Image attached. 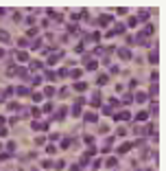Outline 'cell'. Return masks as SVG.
Segmentation results:
<instances>
[{"mask_svg":"<svg viewBox=\"0 0 166 171\" xmlns=\"http://www.w3.org/2000/svg\"><path fill=\"white\" fill-rule=\"evenodd\" d=\"M4 123H7V119H4L2 114H0V127H4Z\"/></svg>","mask_w":166,"mask_h":171,"instance_id":"e7e4bbea","label":"cell"},{"mask_svg":"<svg viewBox=\"0 0 166 171\" xmlns=\"http://www.w3.org/2000/svg\"><path fill=\"white\" fill-rule=\"evenodd\" d=\"M0 42H2V44H9V42H11V35H9V31L0 29Z\"/></svg>","mask_w":166,"mask_h":171,"instance_id":"4fadbf2b","label":"cell"},{"mask_svg":"<svg viewBox=\"0 0 166 171\" xmlns=\"http://www.w3.org/2000/svg\"><path fill=\"white\" fill-rule=\"evenodd\" d=\"M112 112H114V110L109 108V106H105V108H103V114H107V116H109V114H112Z\"/></svg>","mask_w":166,"mask_h":171,"instance_id":"11a10c76","label":"cell"},{"mask_svg":"<svg viewBox=\"0 0 166 171\" xmlns=\"http://www.w3.org/2000/svg\"><path fill=\"white\" fill-rule=\"evenodd\" d=\"M151 97H153V99L157 97V84H153V86H151Z\"/></svg>","mask_w":166,"mask_h":171,"instance_id":"b9f144b4","label":"cell"},{"mask_svg":"<svg viewBox=\"0 0 166 171\" xmlns=\"http://www.w3.org/2000/svg\"><path fill=\"white\" fill-rule=\"evenodd\" d=\"M157 79H160V75H157V70H153V73H151V81H153V84H157Z\"/></svg>","mask_w":166,"mask_h":171,"instance_id":"60d3db41","label":"cell"},{"mask_svg":"<svg viewBox=\"0 0 166 171\" xmlns=\"http://www.w3.org/2000/svg\"><path fill=\"white\" fill-rule=\"evenodd\" d=\"M35 143H37V145H44V143H46V138H44V136H37Z\"/></svg>","mask_w":166,"mask_h":171,"instance_id":"9f6ffc18","label":"cell"},{"mask_svg":"<svg viewBox=\"0 0 166 171\" xmlns=\"http://www.w3.org/2000/svg\"><path fill=\"white\" fill-rule=\"evenodd\" d=\"M114 18H112V15H109V13H103L101 15V18H98V24H101V26H107L109 24V22H112Z\"/></svg>","mask_w":166,"mask_h":171,"instance_id":"ba28073f","label":"cell"},{"mask_svg":"<svg viewBox=\"0 0 166 171\" xmlns=\"http://www.w3.org/2000/svg\"><path fill=\"white\" fill-rule=\"evenodd\" d=\"M96 84H98V86H105V84H109V75H98Z\"/></svg>","mask_w":166,"mask_h":171,"instance_id":"ac0fdd59","label":"cell"},{"mask_svg":"<svg viewBox=\"0 0 166 171\" xmlns=\"http://www.w3.org/2000/svg\"><path fill=\"white\" fill-rule=\"evenodd\" d=\"M70 143H72V138H64V140H61V147H64V149H68Z\"/></svg>","mask_w":166,"mask_h":171,"instance_id":"ab89813d","label":"cell"},{"mask_svg":"<svg viewBox=\"0 0 166 171\" xmlns=\"http://www.w3.org/2000/svg\"><path fill=\"white\" fill-rule=\"evenodd\" d=\"M142 33L149 37V35H153L155 33V24H144V29H142Z\"/></svg>","mask_w":166,"mask_h":171,"instance_id":"5bb4252c","label":"cell"},{"mask_svg":"<svg viewBox=\"0 0 166 171\" xmlns=\"http://www.w3.org/2000/svg\"><path fill=\"white\" fill-rule=\"evenodd\" d=\"M114 119H116V121H131V112H127V110H123V112H118Z\"/></svg>","mask_w":166,"mask_h":171,"instance_id":"52a82bcc","label":"cell"},{"mask_svg":"<svg viewBox=\"0 0 166 171\" xmlns=\"http://www.w3.org/2000/svg\"><path fill=\"white\" fill-rule=\"evenodd\" d=\"M138 121H140V123H144V121L149 119V112H147V110H142V112H138V116H136Z\"/></svg>","mask_w":166,"mask_h":171,"instance_id":"cb8c5ba5","label":"cell"},{"mask_svg":"<svg viewBox=\"0 0 166 171\" xmlns=\"http://www.w3.org/2000/svg\"><path fill=\"white\" fill-rule=\"evenodd\" d=\"M70 171H81V164H79V162H74L72 167H70Z\"/></svg>","mask_w":166,"mask_h":171,"instance_id":"680465c9","label":"cell"},{"mask_svg":"<svg viewBox=\"0 0 166 171\" xmlns=\"http://www.w3.org/2000/svg\"><path fill=\"white\" fill-rule=\"evenodd\" d=\"M83 119H85V123H96L98 116H96V112H85V114H81Z\"/></svg>","mask_w":166,"mask_h":171,"instance_id":"5b68a950","label":"cell"},{"mask_svg":"<svg viewBox=\"0 0 166 171\" xmlns=\"http://www.w3.org/2000/svg\"><path fill=\"white\" fill-rule=\"evenodd\" d=\"M9 158H11L9 151H7V154H0V160H9Z\"/></svg>","mask_w":166,"mask_h":171,"instance_id":"91938a15","label":"cell"},{"mask_svg":"<svg viewBox=\"0 0 166 171\" xmlns=\"http://www.w3.org/2000/svg\"><path fill=\"white\" fill-rule=\"evenodd\" d=\"M72 116H81V108H79V106L72 108Z\"/></svg>","mask_w":166,"mask_h":171,"instance_id":"7bdbcfd3","label":"cell"},{"mask_svg":"<svg viewBox=\"0 0 166 171\" xmlns=\"http://www.w3.org/2000/svg\"><path fill=\"white\" fill-rule=\"evenodd\" d=\"M55 151H57V147H55V145H48V147H46V154H51V156H53Z\"/></svg>","mask_w":166,"mask_h":171,"instance_id":"bcb514c9","label":"cell"},{"mask_svg":"<svg viewBox=\"0 0 166 171\" xmlns=\"http://www.w3.org/2000/svg\"><path fill=\"white\" fill-rule=\"evenodd\" d=\"M147 112H149V116H157V101H155V99L151 101V106H149Z\"/></svg>","mask_w":166,"mask_h":171,"instance_id":"8fae6325","label":"cell"},{"mask_svg":"<svg viewBox=\"0 0 166 171\" xmlns=\"http://www.w3.org/2000/svg\"><path fill=\"white\" fill-rule=\"evenodd\" d=\"M59 59H64V51H55L48 55V66H57Z\"/></svg>","mask_w":166,"mask_h":171,"instance_id":"6da1fadb","label":"cell"},{"mask_svg":"<svg viewBox=\"0 0 166 171\" xmlns=\"http://www.w3.org/2000/svg\"><path fill=\"white\" fill-rule=\"evenodd\" d=\"M83 140H85V143H90V145H92V143H94V136H92V134H85V136H83Z\"/></svg>","mask_w":166,"mask_h":171,"instance_id":"f6af8a7d","label":"cell"},{"mask_svg":"<svg viewBox=\"0 0 166 171\" xmlns=\"http://www.w3.org/2000/svg\"><path fill=\"white\" fill-rule=\"evenodd\" d=\"M42 46H44V40H35V42L31 44V48H33V51H40Z\"/></svg>","mask_w":166,"mask_h":171,"instance_id":"f546056e","label":"cell"},{"mask_svg":"<svg viewBox=\"0 0 166 171\" xmlns=\"http://www.w3.org/2000/svg\"><path fill=\"white\" fill-rule=\"evenodd\" d=\"M64 167H66L64 160H57V162H55V169H64Z\"/></svg>","mask_w":166,"mask_h":171,"instance_id":"816d5d0a","label":"cell"},{"mask_svg":"<svg viewBox=\"0 0 166 171\" xmlns=\"http://www.w3.org/2000/svg\"><path fill=\"white\" fill-rule=\"evenodd\" d=\"M101 164H103L101 160H94V162H92V169H98V167H101Z\"/></svg>","mask_w":166,"mask_h":171,"instance_id":"6125c7cd","label":"cell"},{"mask_svg":"<svg viewBox=\"0 0 166 171\" xmlns=\"http://www.w3.org/2000/svg\"><path fill=\"white\" fill-rule=\"evenodd\" d=\"M136 24H138L136 18H129V20H127V26H136Z\"/></svg>","mask_w":166,"mask_h":171,"instance_id":"f907efd6","label":"cell"},{"mask_svg":"<svg viewBox=\"0 0 166 171\" xmlns=\"http://www.w3.org/2000/svg\"><path fill=\"white\" fill-rule=\"evenodd\" d=\"M18 59L26 64V62H29V53H26V51H20V53H18Z\"/></svg>","mask_w":166,"mask_h":171,"instance_id":"4dcf8cb0","label":"cell"},{"mask_svg":"<svg viewBox=\"0 0 166 171\" xmlns=\"http://www.w3.org/2000/svg\"><path fill=\"white\" fill-rule=\"evenodd\" d=\"M105 164H107L109 169H114V167H118V160H116V158H112V156H109L107 160H105Z\"/></svg>","mask_w":166,"mask_h":171,"instance_id":"603a6c76","label":"cell"},{"mask_svg":"<svg viewBox=\"0 0 166 171\" xmlns=\"http://www.w3.org/2000/svg\"><path fill=\"white\" fill-rule=\"evenodd\" d=\"M83 103H85V99H83V97H77V103H74V106H79V108H81Z\"/></svg>","mask_w":166,"mask_h":171,"instance_id":"db71d44e","label":"cell"},{"mask_svg":"<svg viewBox=\"0 0 166 171\" xmlns=\"http://www.w3.org/2000/svg\"><path fill=\"white\" fill-rule=\"evenodd\" d=\"M149 13H151V11H147V9H140V13H138V22H147L149 20Z\"/></svg>","mask_w":166,"mask_h":171,"instance_id":"7c38bea8","label":"cell"},{"mask_svg":"<svg viewBox=\"0 0 166 171\" xmlns=\"http://www.w3.org/2000/svg\"><path fill=\"white\" fill-rule=\"evenodd\" d=\"M109 108H112V110L120 108V101H118V99H116V97H109Z\"/></svg>","mask_w":166,"mask_h":171,"instance_id":"d4e9b609","label":"cell"},{"mask_svg":"<svg viewBox=\"0 0 166 171\" xmlns=\"http://www.w3.org/2000/svg\"><path fill=\"white\" fill-rule=\"evenodd\" d=\"M2 95H4V99H9L11 95H15V88H13V86H7V88L2 90Z\"/></svg>","mask_w":166,"mask_h":171,"instance_id":"d6986e66","label":"cell"},{"mask_svg":"<svg viewBox=\"0 0 166 171\" xmlns=\"http://www.w3.org/2000/svg\"><path fill=\"white\" fill-rule=\"evenodd\" d=\"M42 81H44V77H42V75H35V77H31V86H40Z\"/></svg>","mask_w":166,"mask_h":171,"instance_id":"7402d4cb","label":"cell"},{"mask_svg":"<svg viewBox=\"0 0 166 171\" xmlns=\"http://www.w3.org/2000/svg\"><path fill=\"white\" fill-rule=\"evenodd\" d=\"M74 90H77V92H85V90H87V84H85V81H77V84H74Z\"/></svg>","mask_w":166,"mask_h":171,"instance_id":"9a60e30c","label":"cell"},{"mask_svg":"<svg viewBox=\"0 0 166 171\" xmlns=\"http://www.w3.org/2000/svg\"><path fill=\"white\" fill-rule=\"evenodd\" d=\"M0 57H4V48H0Z\"/></svg>","mask_w":166,"mask_h":171,"instance_id":"003e7915","label":"cell"},{"mask_svg":"<svg viewBox=\"0 0 166 171\" xmlns=\"http://www.w3.org/2000/svg\"><path fill=\"white\" fill-rule=\"evenodd\" d=\"M66 112H68V108H66V106H61V108L57 110V112H55V116H53V119H55V121H61V119L66 116Z\"/></svg>","mask_w":166,"mask_h":171,"instance_id":"9c48e42d","label":"cell"},{"mask_svg":"<svg viewBox=\"0 0 166 171\" xmlns=\"http://www.w3.org/2000/svg\"><path fill=\"white\" fill-rule=\"evenodd\" d=\"M7 108H9V110H20V106H18V103H15V101H11V103H7Z\"/></svg>","mask_w":166,"mask_h":171,"instance_id":"ee69618b","label":"cell"},{"mask_svg":"<svg viewBox=\"0 0 166 171\" xmlns=\"http://www.w3.org/2000/svg\"><path fill=\"white\" fill-rule=\"evenodd\" d=\"M68 31H70V35H79V24H70Z\"/></svg>","mask_w":166,"mask_h":171,"instance_id":"1f68e13d","label":"cell"},{"mask_svg":"<svg viewBox=\"0 0 166 171\" xmlns=\"http://www.w3.org/2000/svg\"><path fill=\"white\" fill-rule=\"evenodd\" d=\"M15 95L18 97H26V95H31V88L29 86H18L15 88Z\"/></svg>","mask_w":166,"mask_h":171,"instance_id":"277c9868","label":"cell"},{"mask_svg":"<svg viewBox=\"0 0 166 171\" xmlns=\"http://www.w3.org/2000/svg\"><path fill=\"white\" fill-rule=\"evenodd\" d=\"M2 101H7V99H4V95H2V90H0V103Z\"/></svg>","mask_w":166,"mask_h":171,"instance_id":"03108f58","label":"cell"},{"mask_svg":"<svg viewBox=\"0 0 166 171\" xmlns=\"http://www.w3.org/2000/svg\"><path fill=\"white\" fill-rule=\"evenodd\" d=\"M149 62H151V64H157V62H160V51H157V46H153V51L149 53Z\"/></svg>","mask_w":166,"mask_h":171,"instance_id":"3957f363","label":"cell"},{"mask_svg":"<svg viewBox=\"0 0 166 171\" xmlns=\"http://www.w3.org/2000/svg\"><path fill=\"white\" fill-rule=\"evenodd\" d=\"M31 114H33L35 119H40V116H42V110H40V108H33V110H31Z\"/></svg>","mask_w":166,"mask_h":171,"instance_id":"74e56055","label":"cell"},{"mask_svg":"<svg viewBox=\"0 0 166 171\" xmlns=\"http://www.w3.org/2000/svg\"><path fill=\"white\" fill-rule=\"evenodd\" d=\"M116 13H118V15H127V13H129V11H127L125 7H120V9H116Z\"/></svg>","mask_w":166,"mask_h":171,"instance_id":"681fc988","label":"cell"},{"mask_svg":"<svg viewBox=\"0 0 166 171\" xmlns=\"http://www.w3.org/2000/svg\"><path fill=\"white\" fill-rule=\"evenodd\" d=\"M59 95H61V97H68V95H70V88H61V90H59Z\"/></svg>","mask_w":166,"mask_h":171,"instance_id":"7dc6e473","label":"cell"},{"mask_svg":"<svg viewBox=\"0 0 166 171\" xmlns=\"http://www.w3.org/2000/svg\"><path fill=\"white\" fill-rule=\"evenodd\" d=\"M57 77H68V68H59L57 70Z\"/></svg>","mask_w":166,"mask_h":171,"instance_id":"f35d334b","label":"cell"},{"mask_svg":"<svg viewBox=\"0 0 166 171\" xmlns=\"http://www.w3.org/2000/svg\"><path fill=\"white\" fill-rule=\"evenodd\" d=\"M18 46H22V48H24V46H31V42L26 40V37H20V40H18Z\"/></svg>","mask_w":166,"mask_h":171,"instance_id":"836d02e7","label":"cell"},{"mask_svg":"<svg viewBox=\"0 0 166 171\" xmlns=\"http://www.w3.org/2000/svg\"><path fill=\"white\" fill-rule=\"evenodd\" d=\"M125 29H127L125 24H114V31H112V33H114V35H116V33L120 35V33H125Z\"/></svg>","mask_w":166,"mask_h":171,"instance_id":"4316f807","label":"cell"},{"mask_svg":"<svg viewBox=\"0 0 166 171\" xmlns=\"http://www.w3.org/2000/svg\"><path fill=\"white\" fill-rule=\"evenodd\" d=\"M42 95H44V97H53V95H55V88H53V86H46Z\"/></svg>","mask_w":166,"mask_h":171,"instance_id":"83f0119b","label":"cell"},{"mask_svg":"<svg viewBox=\"0 0 166 171\" xmlns=\"http://www.w3.org/2000/svg\"><path fill=\"white\" fill-rule=\"evenodd\" d=\"M37 35V26H31V29H26V40L29 37H35Z\"/></svg>","mask_w":166,"mask_h":171,"instance_id":"f1b7e54d","label":"cell"},{"mask_svg":"<svg viewBox=\"0 0 166 171\" xmlns=\"http://www.w3.org/2000/svg\"><path fill=\"white\" fill-rule=\"evenodd\" d=\"M15 73H18V75L22 77V79H31V73H29V70H26V68H18V70H15Z\"/></svg>","mask_w":166,"mask_h":171,"instance_id":"e0dca14e","label":"cell"},{"mask_svg":"<svg viewBox=\"0 0 166 171\" xmlns=\"http://www.w3.org/2000/svg\"><path fill=\"white\" fill-rule=\"evenodd\" d=\"M131 101H134V95H131V92H127V95L123 97V103H125V106H129Z\"/></svg>","mask_w":166,"mask_h":171,"instance_id":"d6a6232c","label":"cell"},{"mask_svg":"<svg viewBox=\"0 0 166 171\" xmlns=\"http://www.w3.org/2000/svg\"><path fill=\"white\" fill-rule=\"evenodd\" d=\"M42 99H44V95H42V92H33V101H35V103H40Z\"/></svg>","mask_w":166,"mask_h":171,"instance_id":"e575fe53","label":"cell"},{"mask_svg":"<svg viewBox=\"0 0 166 171\" xmlns=\"http://www.w3.org/2000/svg\"><path fill=\"white\" fill-rule=\"evenodd\" d=\"M68 75L72 77V79H79V77L83 75V70H81V68H74V70H68Z\"/></svg>","mask_w":166,"mask_h":171,"instance_id":"44dd1931","label":"cell"},{"mask_svg":"<svg viewBox=\"0 0 166 171\" xmlns=\"http://www.w3.org/2000/svg\"><path fill=\"white\" fill-rule=\"evenodd\" d=\"M15 70H18V68H15V64H11V62H9L7 70H4V75H9V77H11V75H15Z\"/></svg>","mask_w":166,"mask_h":171,"instance_id":"484cf974","label":"cell"},{"mask_svg":"<svg viewBox=\"0 0 166 171\" xmlns=\"http://www.w3.org/2000/svg\"><path fill=\"white\" fill-rule=\"evenodd\" d=\"M42 167H44V169H48V167H53V162H51V160H44V162H42Z\"/></svg>","mask_w":166,"mask_h":171,"instance_id":"94428289","label":"cell"},{"mask_svg":"<svg viewBox=\"0 0 166 171\" xmlns=\"http://www.w3.org/2000/svg\"><path fill=\"white\" fill-rule=\"evenodd\" d=\"M96 68H98L96 59H90V62H85V70H96Z\"/></svg>","mask_w":166,"mask_h":171,"instance_id":"ffe728a7","label":"cell"},{"mask_svg":"<svg viewBox=\"0 0 166 171\" xmlns=\"http://www.w3.org/2000/svg\"><path fill=\"white\" fill-rule=\"evenodd\" d=\"M94 154H96V147H90V149H87V151H85V156H87V158H90V156H94Z\"/></svg>","mask_w":166,"mask_h":171,"instance_id":"c3c4849f","label":"cell"},{"mask_svg":"<svg viewBox=\"0 0 166 171\" xmlns=\"http://www.w3.org/2000/svg\"><path fill=\"white\" fill-rule=\"evenodd\" d=\"M7 149H9V154H11V151L15 149V143H11V140H9V143H7Z\"/></svg>","mask_w":166,"mask_h":171,"instance_id":"6f0895ef","label":"cell"},{"mask_svg":"<svg viewBox=\"0 0 166 171\" xmlns=\"http://www.w3.org/2000/svg\"><path fill=\"white\" fill-rule=\"evenodd\" d=\"M29 68H31V70H42V68H44L42 59H33V62H29Z\"/></svg>","mask_w":166,"mask_h":171,"instance_id":"30bf717a","label":"cell"},{"mask_svg":"<svg viewBox=\"0 0 166 171\" xmlns=\"http://www.w3.org/2000/svg\"><path fill=\"white\" fill-rule=\"evenodd\" d=\"M118 57L123 59V62H129V59L134 57V55H131V51H129V48H118Z\"/></svg>","mask_w":166,"mask_h":171,"instance_id":"7a4b0ae2","label":"cell"},{"mask_svg":"<svg viewBox=\"0 0 166 171\" xmlns=\"http://www.w3.org/2000/svg\"><path fill=\"white\" fill-rule=\"evenodd\" d=\"M40 110H42V112H51V110H53V103H51V101H48V103H44Z\"/></svg>","mask_w":166,"mask_h":171,"instance_id":"d590c367","label":"cell"},{"mask_svg":"<svg viewBox=\"0 0 166 171\" xmlns=\"http://www.w3.org/2000/svg\"><path fill=\"white\" fill-rule=\"evenodd\" d=\"M131 149H134V145H131V143H125V145H120V149H118V154H129Z\"/></svg>","mask_w":166,"mask_h":171,"instance_id":"2e32d148","label":"cell"},{"mask_svg":"<svg viewBox=\"0 0 166 171\" xmlns=\"http://www.w3.org/2000/svg\"><path fill=\"white\" fill-rule=\"evenodd\" d=\"M134 101H138V103H147V101H149V95H147V92H136V95H134Z\"/></svg>","mask_w":166,"mask_h":171,"instance_id":"8992f818","label":"cell"},{"mask_svg":"<svg viewBox=\"0 0 166 171\" xmlns=\"http://www.w3.org/2000/svg\"><path fill=\"white\" fill-rule=\"evenodd\" d=\"M7 134H9L7 127H0V138H7Z\"/></svg>","mask_w":166,"mask_h":171,"instance_id":"f5cc1de1","label":"cell"},{"mask_svg":"<svg viewBox=\"0 0 166 171\" xmlns=\"http://www.w3.org/2000/svg\"><path fill=\"white\" fill-rule=\"evenodd\" d=\"M118 136H127V130L125 127H118Z\"/></svg>","mask_w":166,"mask_h":171,"instance_id":"be15d7a7","label":"cell"},{"mask_svg":"<svg viewBox=\"0 0 166 171\" xmlns=\"http://www.w3.org/2000/svg\"><path fill=\"white\" fill-rule=\"evenodd\" d=\"M74 53H79V55H83V53H85V48H83V42L74 46Z\"/></svg>","mask_w":166,"mask_h":171,"instance_id":"8d00e7d4","label":"cell"}]
</instances>
